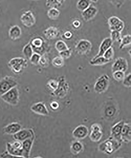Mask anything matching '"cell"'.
I'll return each mask as SVG.
<instances>
[{
  "label": "cell",
  "instance_id": "obj_1",
  "mask_svg": "<svg viewBox=\"0 0 131 158\" xmlns=\"http://www.w3.org/2000/svg\"><path fill=\"white\" fill-rule=\"evenodd\" d=\"M122 142L110 136L100 144L99 150L107 155H110L118 150L122 145Z\"/></svg>",
  "mask_w": 131,
  "mask_h": 158
},
{
  "label": "cell",
  "instance_id": "obj_2",
  "mask_svg": "<svg viewBox=\"0 0 131 158\" xmlns=\"http://www.w3.org/2000/svg\"><path fill=\"white\" fill-rule=\"evenodd\" d=\"M27 59L22 57L13 58L8 63V66L14 74H18L22 73L27 67Z\"/></svg>",
  "mask_w": 131,
  "mask_h": 158
},
{
  "label": "cell",
  "instance_id": "obj_3",
  "mask_svg": "<svg viewBox=\"0 0 131 158\" xmlns=\"http://www.w3.org/2000/svg\"><path fill=\"white\" fill-rule=\"evenodd\" d=\"M0 97L10 105H17L19 101V92L17 86L13 87Z\"/></svg>",
  "mask_w": 131,
  "mask_h": 158
},
{
  "label": "cell",
  "instance_id": "obj_4",
  "mask_svg": "<svg viewBox=\"0 0 131 158\" xmlns=\"http://www.w3.org/2000/svg\"><path fill=\"white\" fill-rule=\"evenodd\" d=\"M18 81L15 77L6 76L0 80V97L13 87L17 86Z\"/></svg>",
  "mask_w": 131,
  "mask_h": 158
},
{
  "label": "cell",
  "instance_id": "obj_5",
  "mask_svg": "<svg viewBox=\"0 0 131 158\" xmlns=\"http://www.w3.org/2000/svg\"><path fill=\"white\" fill-rule=\"evenodd\" d=\"M109 84V76L106 74L102 75L96 81L94 85V91L98 94L105 92L108 89Z\"/></svg>",
  "mask_w": 131,
  "mask_h": 158
},
{
  "label": "cell",
  "instance_id": "obj_6",
  "mask_svg": "<svg viewBox=\"0 0 131 158\" xmlns=\"http://www.w3.org/2000/svg\"><path fill=\"white\" fill-rule=\"evenodd\" d=\"M92 48V43L85 39L80 40L75 46V52L80 56L89 54Z\"/></svg>",
  "mask_w": 131,
  "mask_h": 158
},
{
  "label": "cell",
  "instance_id": "obj_7",
  "mask_svg": "<svg viewBox=\"0 0 131 158\" xmlns=\"http://www.w3.org/2000/svg\"><path fill=\"white\" fill-rule=\"evenodd\" d=\"M20 19L22 24L28 28L32 27L36 23V18L33 13L30 10L24 12L21 15Z\"/></svg>",
  "mask_w": 131,
  "mask_h": 158
},
{
  "label": "cell",
  "instance_id": "obj_8",
  "mask_svg": "<svg viewBox=\"0 0 131 158\" xmlns=\"http://www.w3.org/2000/svg\"><path fill=\"white\" fill-rule=\"evenodd\" d=\"M108 23L110 31H117L121 32L125 27L124 22L117 17L113 16L108 19Z\"/></svg>",
  "mask_w": 131,
  "mask_h": 158
},
{
  "label": "cell",
  "instance_id": "obj_9",
  "mask_svg": "<svg viewBox=\"0 0 131 158\" xmlns=\"http://www.w3.org/2000/svg\"><path fill=\"white\" fill-rule=\"evenodd\" d=\"M89 138L91 141L97 142L101 140L103 136L101 126L99 124L94 123L91 127Z\"/></svg>",
  "mask_w": 131,
  "mask_h": 158
},
{
  "label": "cell",
  "instance_id": "obj_10",
  "mask_svg": "<svg viewBox=\"0 0 131 158\" xmlns=\"http://www.w3.org/2000/svg\"><path fill=\"white\" fill-rule=\"evenodd\" d=\"M129 65L127 60L123 57H119L115 59L112 67V73L117 71L126 72L128 70Z\"/></svg>",
  "mask_w": 131,
  "mask_h": 158
},
{
  "label": "cell",
  "instance_id": "obj_11",
  "mask_svg": "<svg viewBox=\"0 0 131 158\" xmlns=\"http://www.w3.org/2000/svg\"><path fill=\"white\" fill-rule=\"evenodd\" d=\"M34 136H35L34 132L32 128H24L20 130L17 133L13 135V137L15 140L22 142Z\"/></svg>",
  "mask_w": 131,
  "mask_h": 158
},
{
  "label": "cell",
  "instance_id": "obj_12",
  "mask_svg": "<svg viewBox=\"0 0 131 158\" xmlns=\"http://www.w3.org/2000/svg\"><path fill=\"white\" fill-rule=\"evenodd\" d=\"M89 131L88 127L85 125H81L77 126L72 132L73 137L75 139H82L88 136Z\"/></svg>",
  "mask_w": 131,
  "mask_h": 158
},
{
  "label": "cell",
  "instance_id": "obj_13",
  "mask_svg": "<svg viewBox=\"0 0 131 158\" xmlns=\"http://www.w3.org/2000/svg\"><path fill=\"white\" fill-rule=\"evenodd\" d=\"M30 110L34 113L43 116H47L49 114L48 110L43 102H39L33 104L31 106Z\"/></svg>",
  "mask_w": 131,
  "mask_h": 158
},
{
  "label": "cell",
  "instance_id": "obj_14",
  "mask_svg": "<svg viewBox=\"0 0 131 158\" xmlns=\"http://www.w3.org/2000/svg\"><path fill=\"white\" fill-rule=\"evenodd\" d=\"M35 139V136H34L31 138H28L22 142L23 158L30 157L31 151Z\"/></svg>",
  "mask_w": 131,
  "mask_h": 158
},
{
  "label": "cell",
  "instance_id": "obj_15",
  "mask_svg": "<svg viewBox=\"0 0 131 158\" xmlns=\"http://www.w3.org/2000/svg\"><path fill=\"white\" fill-rule=\"evenodd\" d=\"M98 12V10L94 6L91 5L81 13V16L85 22H89L93 19Z\"/></svg>",
  "mask_w": 131,
  "mask_h": 158
},
{
  "label": "cell",
  "instance_id": "obj_16",
  "mask_svg": "<svg viewBox=\"0 0 131 158\" xmlns=\"http://www.w3.org/2000/svg\"><path fill=\"white\" fill-rule=\"evenodd\" d=\"M22 129V126L20 124L17 122H13L4 127L2 132L4 134L13 135Z\"/></svg>",
  "mask_w": 131,
  "mask_h": 158
},
{
  "label": "cell",
  "instance_id": "obj_17",
  "mask_svg": "<svg viewBox=\"0 0 131 158\" xmlns=\"http://www.w3.org/2000/svg\"><path fill=\"white\" fill-rule=\"evenodd\" d=\"M113 42H112L110 38L108 37L105 38L103 40L100 45L99 51L98 52V54L95 56L93 59H95L96 58L100 57V56H103L105 52L109 48L112 47Z\"/></svg>",
  "mask_w": 131,
  "mask_h": 158
},
{
  "label": "cell",
  "instance_id": "obj_18",
  "mask_svg": "<svg viewBox=\"0 0 131 158\" xmlns=\"http://www.w3.org/2000/svg\"><path fill=\"white\" fill-rule=\"evenodd\" d=\"M131 130L130 123H125L121 134V139L122 142H125V143H128L130 142Z\"/></svg>",
  "mask_w": 131,
  "mask_h": 158
},
{
  "label": "cell",
  "instance_id": "obj_19",
  "mask_svg": "<svg viewBox=\"0 0 131 158\" xmlns=\"http://www.w3.org/2000/svg\"><path fill=\"white\" fill-rule=\"evenodd\" d=\"M43 33L46 39L49 40H53L58 37L60 32L57 27L50 26L44 31Z\"/></svg>",
  "mask_w": 131,
  "mask_h": 158
},
{
  "label": "cell",
  "instance_id": "obj_20",
  "mask_svg": "<svg viewBox=\"0 0 131 158\" xmlns=\"http://www.w3.org/2000/svg\"><path fill=\"white\" fill-rule=\"evenodd\" d=\"M125 121L121 120L115 124L112 127L111 131V136L122 142L121 139V134Z\"/></svg>",
  "mask_w": 131,
  "mask_h": 158
},
{
  "label": "cell",
  "instance_id": "obj_21",
  "mask_svg": "<svg viewBox=\"0 0 131 158\" xmlns=\"http://www.w3.org/2000/svg\"><path fill=\"white\" fill-rule=\"evenodd\" d=\"M22 29L18 25L11 27L8 31V35L10 39L14 41L19 39L22 36Z\"/></svg>",
  "mask_w": 131,
  "mask_h": 158
},
{
  "label": "cell",
  "instance_id": "obj_22",
  "mask_svg": "<svg viewBox=\"0 0 131 158\" xmlns=\"http://www.w3.org/2000/svg\"><path fill=\"white\" fill-rule=\"evenodd\" d=\"M6 150L13 157H22V149H18L12 146L10 142H8L6 144Z\"/></svg>",
  "mask_w": 131,
  "mask_h": 158
},
{
  "label": "cell",
  "instance_id": "obj_23",
  "mask_svg": "<svg viewBox=\"0 0 131 158\" xmlns=\"http://www.w3.org/2000/svg\"><path fill=\"white\" fill-rule=\"evenodd\" d=\"M84 146L82 143L79 141H76L73 142L70 147L71 153L74 155H77L82 152Z\"/></svg>",
  "mask_w": 131,
  "mask_h": 158
},
{
  "label": "cell",
  "instance_id": "obj_24",
  "mask_svg": "<svg viewBox=\"0 0 131 158\" xmlns=\"http://www.w3.org/2000/svg\"><path fill=\"white\" fill-rule=\"evenodd\" d=\"M109 60L105 59L103 56L92 59L89 62V64L92 66H102L110 63Z\"/></svg>",
  "mask_w": 131,
  "mask_h": 158
},
{
  "label": "cell",
  "instance_id": "obj_25",
  "mask_svg": "<svg viewBox=\"0 0 131 158\" xmlns=\"http://www.w3.org/2000/svg\"><path fill=\"white\" fill-rule=\"evenodd\" d=\"M34 52L30 42L25 45L22 50V53L25 58L29 60Z\"/></svg>",
  "mask_w": 131,
  "mask_h": 158
},
{
  "label": "cell",
  "instance_id": "obj_26",
  "mask_svg": "<svg viewBox=\"0 0 131 158\" xmlns=\"http://www.w3.org/2000/svg\"><path fill=\"white\" fill-rule=\"evenodd\" d=\"M60 14V11L57 8H50L47 11V16L52 20H55L58 18Z\"/></svg>",
  "mask_w": 131,
  "mask_h": 158
},
{
  "label": "cell",
  "instance_id": "obj_27",
  "mask_svg": "<svg viewBox=\"0 0 131 158\" xmlns=\"http://www.w3.org/2000/svg\"><path fill=\"white\" fill-rule=\"evenodd\" d=\"M91 5L90 0H79L77 7L79 10L82 12Z\"/></svg>",
  "mask_w": 131,
  "mask_h": 158
},
{
  "label": "cell",
  "instance_id": "obj_28",
  "mask_svg": "<svg viewBox=\"0 0 131 158\" xmlns=\"http://www.w3.org/2000/svg\"><path fill=\"white\" fill-rule=\"evenodd\" d=\"M119 45V49H122L124 48L129 46L131 43V36L130 35H127L121 37Z\"/></svg>",
  "mask_w": 131,
  "mask_h": 158
},
{
  "label": "cell",
  "instance_id": "obj_29",
  "mask_svg": "<svg viewBox=\"0 0 131 158\" xmlns=\"http://www.w3.org/2000/svg\"><path fill=\"white\" fill-rule=\"evenodd\" d=\"M52 63L54 67L57 68H60L64 66V59L60 56H57L53 59Z\"/></svg>",
  "mask_w": 131,
  "mask_h": 158
},
{
  "label": "cell",
  "instance_id": "obj_30",
  "mask_svg": "<svg viewBox=\"0 0 131 158\" xmlns=\"http://www.w3.org/2000/svg\"><path fill=\"white\" fill-rule=\"evenodd\" d=\"M30 43L33 49H39L43 46V42L41 38L37 37L32 40Z\"/></svg>",
  "mask_w": 131,
  "mask_h": 158
},
{
  "label": "cell",
  "instance_id": "obj_31",
  "mask_svg": "<svg viewBox=\"0 0 131 158\" xmlns=\"http://www.w3.org/2000/svg\"><path fill=\"white\" fill-rule=\"evenodd\" d=\"M55 47L58 52L60 53L63 51L67 50L69 48L63 41L59 40L56 42Z\"/></svg>",
  "mask_w": 131,
  "mask_h": 158
},
{
  "label": "cell",
  "instance_id": "obj_32",
  "mask_svg": "<svg viewBox=\"0 0 131 158\" xmlns=\"http://www.w3.org/2000/svg\"><path fill=\"white\" fill-rule=\"evenodd\" d=\"M122 36L121 34V32L118 31H112L110 32V39L112 40V42H120Z\"/></svg>",
  "mask_w": 131,
  "mask_h": 158
},
{
  "label": "cell",
  "instance_id": "obj_33",
  "mask_svg": "<svg viewBox=\"0 0 131 158\" xmlns=\"http://www.w3.org/2000/svg\"><path fill=\"white\" fill-rule=\"evenodd\" d=\"M113 77L116 81L120 82L123 81L125 77V72L117 71L112 73Z\"/></svg>",
  "mask_w": 131,
  "mask_h": 158
},
{
  "label": "cell",
  "instance_id": "obj_34",
  "mask_svg": "<svg viewBox=\"0 0 131 158\" xmlns=\"http://www.w3.org/2000/svg\"><path fill=\"white\" fill-rule=\"evenodd\" d=\"M41 57V56L38 53L34 52L29 60L32 64L37 66L39 65Z\"/></svg>",
  "mask_w": 131,
  "mask_h": 158
},
{
  "label": "cell",
  "instance_id": "obj_35",
  "mask_svg": "<svg viewBox=\"0 0 131 158\" xmlns=\"http://www.w3.org/2000/svg\"><path fill=\"white\" fill-rule=\"evenodd\" d=\"M107 60H109L110 62L113 60L114 56V51L113 48L111 47L106 51L104 53L103 56Z\"/></svg>",
  "mask_w": 131,
  "mask_h": 158
},
{
  "label": "cell",
  "instance_id": "obj_36",
  "mask_svg": "<svg viewBox=\"0 0 131 158\" xmlns=\"http://www.w3.org/2000/svg\"><path fill=\"white\" fill-rule=\"evenodd\" d=\"M46 6L49 8H57L61 6L57 0H46Z\"/></svg>",
  "mask_w": 131,
  "mask_h": 158
},
{
  "label": "cell",
  "instance_id": "obj_37",
  "mask_svg": "<svg viewBox=\"0 0 131 158\" xmlns=\"http://www.w3.org/2000/svg\"><path fill=\"white\" fill-rule=\"evenodd\" d=\"M39 65L43 68L48 67L49 65L48 59L46 56V54L41 56L40 60H39Z\"/></svg>",
  "mask_w": 131,
  "mask_h": 158
},
{
  "label": "cell",
  "instance_id": "obj_38",
  "mask_svg": "<svg viewBox=\"0 0 131 158\" xmlns=\"http://www.w3.org/2000/svg\"><path fill=\"white\" fill-rule=\"evenodd\" d=\"M72 53V50L70 48H69L67 50L63 51L59 53L60 56L63 59H67L70 57Z\"/></svg>",
  "mask_w": 131,
  "mask_h": 158
},
{
  "label": "cell",
  "instance_id": "obj_39",
  "mask_svg": "<svg viewBox=\"0 0 131 158\" xmlns=\"http://www.w3.org/2000/svg\"><path fill=\"white\" fill-rule=\"evenodd\" d=\"M109 2L117 8H121L126 0H108Z\"/></svg>",
  "mask_w": 131,
  "mask_h": 158
},
{
  "label": "cell",
  "instance_id": "obj_40",
  "mask_svg": "<svg viewBox=\"0 0 131 158\" xmlns=\"http://www.w3.org/2000/svg\"><path fill=\"white\" fill-rule=\"evenodd\" d=\"M122 84L124 86L127 87H130L131 86V74L129 73L126 76H125V78L122 81Z\"/></svg>",
  "mask_w": 131,
  "mask_h": 158
},
{
  "label": "cell",
  "instance_id": "obj_41",
  "mask_svg": "<svg viewBox=\"0 0 131 158\" xmlns=\"http://www.w3.org/2000/svg\"><path fill=\"white\" fill-rule=\"evenodd\" d=\"M13 147L18 149H22V143L21 141L15 140V141L11 143Z\"/></svg>",
  "mask_w": 131,
  "mask_h": 158
},
{
  "label": "cell",
  "instance_id": "obj_42",
  "mask_svg": "<svg viewBox=\"0 0 131 158\" xmlns=\"http://www.w3.org/2000/svg\"><path fill=\"white\" fill-rule=\"evenodd\" d=\"M0 157L1 158H12L13 156L8 153L7 151L6 150L0 154Z\"/></svg>",
  "mask_w": 131,
  "mask_h": 158
},
{
  "label": "cell",
  "instance_id": "obj_43",
  "mask_svg": "<svg viewBox=\"0 0 131 158\" xmlns=\"http://www.w3.org/2000/svg\"><path fill=\"white\" fill-rule=\"evenodd\" d=\"M63 37L66 40L70 39L73 36L72 33L70 31H66L63 34Z\"/></svg>",
  "mask_w": 131,
  "mask_h": 158
},
{
  "label": "cell",
  "instance_id": "obj_44",
  "mask_svg": "<svg viewBox=\"0 0 131 158\" xmlns=\"http://www.w3.org/2000/svg\"><path fill=\"white\" fill-rule=\"evenodd\" d=\"M59 104L56 102H53L50 104V107L53 110L57 109L58 108Z\"/></svg>",
  "mask_w": 131,
  "mask_h": 158
},
{
  "label": "cell",
  "instance_id": "obj_45",
  "mask_svg": "<svg viewBox=\"0 0 131 158\" xmlns=\"http://www.w3.org/2000/svg\"><path fill=\"white\" fill-rule=\"evenodd\" d=\"M73 26L76 28L79 27L80 25V22L79 21L75 20L73 23Z\"/></svg>",
  "mask_w": 131,
  "mask_h": 158
},
{
  "label": "cell",
  "instance_id": "obj_46",
  "mask_svg": "<svg viewBox=\"0 0 131 158\" xmlns=\"http://www.w3.org/2000/svg\"><path fill=\"white\" fill-rule=\"evenodd\" d=\"M66 1V0H57L58 2L59 3L61 6L62 5L63 3Z\"/></svg>",
  "mask_w": 131,
  "mask_h": 158
},
{
  "label": "cell",
  "instance_id": "obj_47",
  "mask_svg": "<svg viewBox=\"0 0 131 158\" xmlns=\"http://www.w3.org/2000/svg\"><path fill=\"white\" fill-rule=\"evenodd\" d=\"M29 1H39V0H29Z\"/></svg>",
  "mask_w": 131,
  "mask_h": 158
}]
</instances>
